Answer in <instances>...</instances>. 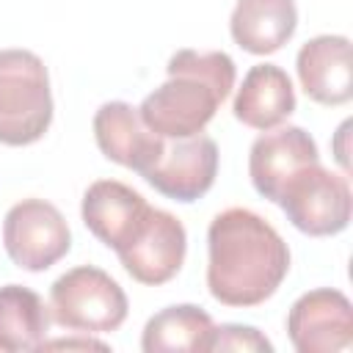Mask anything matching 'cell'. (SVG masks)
I'll use <instances>...</instances> for the list:
<instances>
[{"mask_svg": "<svg viewBox=\"0 0 353 353\" xmlns=\"http://www.w3.org/2000/svg\"><path fill=\"white\" fill-rule=\"evenodd\" d=\"M207 254V290L223 306H259L290 273L284 237L248 207H229L210 221Z\"/></svg>", "mask_w": 353, "mask_h": 353, "instance_id": "obj_1", "label": "cell"}, {"mask_svg": "<svg viewBox=\"0 0 353 353\" xmlns=\"http://www.w3.org/2000/svg\"><path fill=\"white\" fill-rule=\"evenodd\" d=\"M165 72L168 80L146 94L138 108L143 124L160 138H190L204 132L234 88V61L221 50H176Z\"/></svg>", "mask_w": 353, "mask_h": 353, "instance_id": "obj_2", "label": "cell"}, {"mask_svg": "<svg viewBox=\"0 0 353 353\" xmlns=\"http://www.w3.org/2000/svg\"><path fill=\"white\" fill-rule=\"evenodd\" d=\"M52 124L44 61L30 50H0V143H36Z\"/></svg>", "mask_w": 353, "mask_h": 353, "instance_id": "obj_3", "label": "cell"}, {"mask_svg": "<svg viewBox=\"0 0 353 353\" xmlns=\"http://www.w3.org/2000/svg\"><path fill=\"white\" fill-rule=\"evenodd\" d=\"M50 314L77 334H108L127 320V295L119 281L94 265H77L50 287Z\"/></svg>", "mask_w": 353, "mask_h": 353, "instance_id": "obj_4", "label": "cell"}, {"mask_svg": "<svg viewBox=\"0 0 353 353\" xmlns=\"http://www.w3.org/2000/svg\"><path fill=\"white\" fill-rule=\"evenodd\" d=\"M276 204L298 232L312 237L339 234L350 223L353 212L347 176L328 171L320 163L301 168L284 185Z\"/></svg>", "mask_w": 353, "mask_h": 353, "instance_id": "obj_5", "label": "cell"}, {"mask_svg": "<svg viewBox=\"0 0 353 353\" xmlns=\"http://www.w3.org/2000/svg\"><path fill=\"white\" fill-rule=\"evenodd\" d=\"M3 245L17 268L41 273L69 254L72 232L55 204L44 199H22L6 212Z\"/></svg>", "mask_w": 353, "mask_h": 353, "instance_id": "obj_6", "label": "cell"}, {"mask_svg": "<svg viewBox=\"0 0 353 353\" xmlns=\"http://www.w3.org/2000/svg\"><path fill=\"white\" fill-rule=\"evenodd\" d=\"M218 174V146L210 135L196 132L190 138H165L157 163L143 179L163 196L190 204L201 199Z\"/></svg>", "mask_w": 353, "mask_h": 353, "instance_id": "obj_7", "label": "cell"}, {"mask_svg": "<svg viewBox=\"0 0 353 353\" xmlns=\"http://www.w3.org/2000/svg\"><path fill=\"white\" fill-rule=\"evenodd\" d=\"M287 334L298 353H336L353 342V309L345 292L320 287L303 292L290 314Z\"/></svg>", "mask_w": 353, "mask_h": 353, "instance_id": "obj_8", "label": "cell"}, {"mask_svg": "<svg viewBox=\"0 0 353 353\" xmlns=\"http://www.w3.org/2000/svg\"><path fill=\"white\" fill-rule=\"evenodd\" d=\"M185 251H188V232L182 221L165 210L152 207L141 232L132 237L130 245L119 251V262L135 281L157 287L179 273L185 262Z\"/></svg>", "mask_w": 353, "mask_h": 353, "instance_id": "obj_9", "label": "cell"}, {"mask_svg": "<svg viewBox=\"0 0 353 353\" xmlns=\"http://www.w3.org/2000/svg\"><path fill=\"white\" fill-rule=\"evenodd\" d=\"M312 163H320V152L303 127H273L251 143L248 176L259 196L279 201L284 185Z\"/></svg>", "mask_w": 353, "mask_h": 353, "instance_id": "obj_10", "label": "cell"}, {"mask_svg": "<svg viewBox=\"0 0 353 353\" xmlns=\"http://www.w3.org/2000/svg\"><path fill=\"white\" fill-rule=\"evenodd\" d=\"M146 199L119 179H97L83 193V223L85 229L113 248L116 254L132 243L149 215Z\"/></svg>", "mask_w": 353, "mask_h": 353, "instance_id": "obj_11", "label": "cell"}, {"mask_svg": "<svg viewBox=\"0 0 353 353\" xmlns=\"http://www.w3.org/2000/svg\"><path fill=\"white\" fill-rule=\"evenodd\" d=\"M94 138H97L99 152L108 160L141 176L157 163L163 143H165V138H160L143 124L138 108L121 99L105 102L94 113Z\"/></svg>", "mask_w": 353, "mask_h": 353, "instance_id": "obj_12", "label": "cell"}, {"mask_svg": "<svg viewBox=\"0 0 353 353\" xmlns=\"http://www.w3.org/2000/svg\"><path fill=\"white\" fill-rule=\"evenodd\" d=\"M301 88L320 105H345L353 97L350 41L345 36H314L295 58Z\"/></svg>", "mask_w": 353, "mask_h": 353, "instance_id": "obj_13", "label": "cell"}, {"mask_svg": "<svg viewBox=\"0 0 353 353\" xmlns=\"http://www.w3.org/2000/svg\"><path fill=\"white\" fill-rule=\"evenodd\" d=\"M234 119L251 130H273L295 110V91L290 74L276 63H256L243 77L234 97Z\"/></svg>", "mask_w": 353, "mask_h": 353, "instance_id": "obj_14", "label": "cell"}, {"mask_svg": "<svg viewBox=\"0 0 353 353\" xmlns=\"http://www.w3.org/2000/svg\"><path fill=\"white\" fill-rule=\"evenodd\" d=\"M298 28L295 0H237L229 30L237 47L251 55H270L281 50Z\"/></svg>", "mask_w": 353, "mask_h": 353, "instance_id": "obj_15", "label": "cell"}, {"mask_svg": "<svg viewBox=\"0 0 353 353\" xmlns=\"http://www.w3.org/2000/svg\"><path fill=\"white\" fill-rule=\"evenodd\" d=\"M212 317L193 303L160 309L141 334L143 353H207L212 336Z\"/></svg>", "mask_w": 353, "mask_h": 353, "instance_id": "obj_16", "label": "cell"}, {"mask_svg": "<svg viewBox=\"0 0 353 353\" xmlns=\"http://www.w3.org/2000/svg\"><path fill=\"white\" fill-rule=\"evenodd\" d=\"M50 312L39 292L22 284L0 287V350H39L47 342Z\"/></svg>", "mask_w": 353, "mask_h": 353, "instance_id": "obj_17", "label": "cell"}, {"mask_svg": "<svg viewBox=\"0 0 353 353\" xmlns=\"http://www.w3.org/2000/svg\"><path fill=\"white\" fill-rule=\"evenodd\" d=\"M210 350H265V353H270L273 345L254 325L226 323V325H215L212 328Z\"/></svg>", "mask_w": 353, "mask_h": 353, "instance_id": "obj_18", "label": "cell"}, {"mask_svg": "<svg viewBox=\"0 0 353 353\" xmlns=\"http://www.w3.org/2000/svg\"><path fill=\"white\" fill-rule=\"evenodd\" d=\"M44 347H99V350H105L108 345H102L97 339H88V334H85V339H52V342H44L39 350H44Z\"/></svg>", "mask_w": 353, "mask_h": 353, "instance_id": "obj_19", "label": "cell"}]
</instances>
